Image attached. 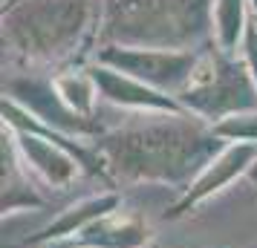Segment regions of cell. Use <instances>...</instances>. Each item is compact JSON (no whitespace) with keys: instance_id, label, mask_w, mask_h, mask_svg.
<instances>
[{"instance_id":"cell-2","label":"cell","mask_w":257,"mask_h":248,"mask_svg":"<svg viewBox=\"0 0 257 248\" xmlns=\"http://www.w3.org/2000/svg\"><path fill=\"white\" fill-rule=\"evenodd\" d=\"M214 29V0H101V38L121 47L188 49Z\"/></svg>"},{"instance_id":"cell-3","label":"cell","mask_w":257,"mask_h":248,"mask_svg":"<svg viewBox=\"0 0 257 248\" xmlns=\"http://www.w3.org/2000/svg\"><path fill=\"white\" fill-rule=\"evenodd\" d=\"M95 0H18L3 12V44L32 61L67 58L93 21Z\"/></svg>"},{"instance_id":"cell-6","label":"cell","mask_w":257,"mask_h":248,"mask_svg":"<svg viewBox=\"0 0 257 248\" xmlns=\"http://www.w3.org/2000/svg\"><path fill=\"white\" fill-rule=\"evenodd\" d=\"M98 93L104 95L107 101L113 104H124V107H136V110H165V113H182V104L171 98V95L153 90L148 84H142L139 78H130L124 72L110 70L104 64H98L90 70Z\"/></svg>"},{"instance_id":"cell-12","label":"cell","mask_w":257,"mask_h":248,"mask_svg":"<svg viewBox=\"0 0 257 248\" xmlns=\"http://www.w3.org/2000/svg\"><path fill=\"white\" fill-rule=\"evenodd\" d=\"M243 61L245 67H248V72H251V78H254L257 84V24L254 21H248V26H245V35H243Z\"/></svg>"},{"instance_id":"cell-1","label":"cell","mask_w":257,"mask_h":248,"mask_svg":"<svg viewBox=\"0 0 257 248\" xmlns=\"http://www.w3.org/2000/svg\"><path fill=\"white\" fill-rule=\"evenodd\" d=\"M214 130H205L197 118L174 116L168 121H151L142 127L118 130L104 136L101 150L110 165L124 176L179 179L194 170L214 147Z\"/></svg>"},{"instance_id":"cell-4","label":"cell","mask_w":257,"mask_h":248,"mask_svg":"<svg viewBox=\"0 0 257 248\" xmlns=\"http://www.w3.org/2000/svg\"><path fill=\"white\" fill-rule=\"evenodd\" d=\"M176 98L191 113L222 121L237 113H254L257 84L245 67V61H234L228 52L217 47L197 55L188 87Z\"/></svg>"},{"instance_id":"cell-8","label":"cell","mask_w":257,"mask_h":248,"mask_svg":"<svg viewBox=\"0 0 257 248\" xmlns=\"http://www.w3.org/2000/svg\"><path fill=\"white\" fill-rule=\"evenodd\" d=\"M257 162V142H237L231 147H225L217 159H211L205 173L199 176V182L194 185V190L188 193V202L199 199L211 190H217L220 185H225L234 173H240L245 165H254Z\"/></svg>"},{"instance_id":"cell-13","label":"cell","mask_w":257,"mask_h":248,"mask_svg":"<svg viewBox=\"0 0 257 248\" xmlns=\"http://www.w3.org/2000/svg\"><path fill=\"white\" fill-rule=\"evenodd\" d=\"M251 179H254V182H257V162H254V165H251Z\"/></svg>"},{"instance_id":"cell-5","label":"cell","mask_w":257,"mask_h":248,"mask_svg":"<svg viewBox=\"0 0 257 248\" xmlns=\"http://www.w3.org/2000/svg\"><path fill=\"white\" fill-rule=\"evenodd\" d=\"M98 64L139 78L159 93L179 95L197 64L191 49H145V47H104L98 49Z\"/></svg>"},{"instance_id":"cell-14","label":"cell","mask_w":257,"mask_h":248,"mask_svg":"<svg viewBox=\"0 0 257 248\" xmlns=\"http://www.w3.org/2000/svg\"><path fill=\"white\" fill-rule=\"evenodd\" d=\"M248 6H251V9L257 12V0H248Z\"/></svg>"},{"instance_id":"cell-9","label":"cell","mask_w":257,"mask_h":248,"mask_svg":"<svg viewBox=\"0 0 257 248\" xmlns=\"http://www.w3.org/2000/svg\"><path fill=\"white\" fill-rule=\"evenodd\" d=\"M248 26V0H214V38L222 52L234 55Z\"/></svg>"},{"instance_id":"cell-10","label":"cell","mask_w":257,"mask_h":248,"mask_svg":"<svg viewBox=\"0 0 257 248\" xmlns=\"http://www.w3.org/2000/svg\"><path fill=\"white\" fill-rule=\"evenodd\" d=\"M52 87H55V93L61 95V101L70 107L72 113H78L84 118L93 116V104H95V95H98V87H95L90 72H64L58 78H52Z\"/></svg>"},{"instance_id":"cell-7","label":"cell","mask_w":257,"mask_h":248,"mask_svg":"<svg viewBox=\"0 0 257 248\" xmlns=\"http://www.w3.org/2000/svg\"><path fill=\"white\" fill-rule=\"evenodd\" d=\"M9 93H12V101H21L32 118H44L47 124H55L58 130H78V133L93 130V124L87 118L72 113L70 107L61 101V95L55 93L52 84L9 81Z\"/></svg>"},{"instance_id":"cell-11","label":"cell","mask_w":257,"mask_h":248,"mask_svg":"<svg viewBox=\"0 0 257 248\" xmlns=\"http://www.w3.org/2000/svg\"><path fill=\"white\" fill-rule=\"evenodd\" d=\"M214 133L225 139H237V142H257V110L222 118L214 124Z\"/></svg>"}]
</instances>
